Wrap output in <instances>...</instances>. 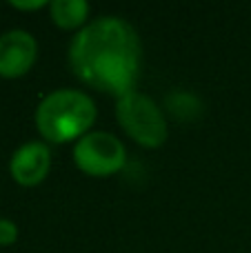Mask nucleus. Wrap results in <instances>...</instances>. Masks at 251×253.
<instances>
[{"label":"nucleus","mask_w":251,"mask_h":253,"mask_svg":"<svg viewBox=\"0 0 251 253\" xmlns=\"http://www.w3.org/2000/svg\"><path fill=\"white\" fill-rule=\"evenodd\" d=\"M116 120L120 129L142 149H158L167 142L169 126L154 98L131 91L116 100Z\"/></svg>","instance_id":"3"},{"label":"nucleus","mask_w":251,"mask_h":253,"mask_svg":"<svg viewBox=\"0 0 251 253\" xmlns=\"http://www.w3.org/2000/svg\"><path fill=\"white\" fill-rule=\"evenodd\" d=\"M51 171V149L47 142H25L13 151L9 173L20 187H38Z\"/></svg>","instance_id":"6"},{"label":"nucleus","mask_w":251,"mask_h":253,"mask_svg":"<svg viewBox=\"0 0 251 253\" xmlns=\"http://www.w3.org/2000/svg\"><path fill=\"white\" fill-rule=\"evenodd\" d=\"M74 162L89 178H109L125 169L127 149L109 131H89L74 144Z\"/></svg>","instance_id":"4"},{"label":"nucleus","mask_w":251,"mask_h":253,"mask_svg":"<svg viewBox=\"0 0 251 253\" xmlns=\"http://www.w3.org/2000/svg\"><path fill=\"white\" fill-rule=\"evenodd\" d=\"M38 60V42L25 29H11L0 36V78L16 80L31 71Z\"/></svg>","instance_id":"5"},{"label":"nucleus","mask_w":251,"mask_h":253,"mask_svg":"<svg viewBox=\"0 0 251 253\" xmlns=\"http://www.w3.org/2000/svg\"><path fill=\"white\" fill-rule=\"evenodd\" d=\"M18 240V224L9 218H0V247H11Z\"/></svg>","instance_id":"8"},{"label":"nucleus","mask_w":251,"mask_h":253,"mask_svg":"<svg viewBox=\"0 0 251 253\" xmlns=\"http://www.w3.org/2000/svg\"><path fill=\"white\" fill-rule=\"evenodd\" d=\"M142 44L136 29L118 16L91 20L69 44V67L83 84L116 100L136 91Z\"/></svg>","instance_id":"1"},{"label":"nucleus","mask_w":251,"mask_h":253,"mask_svg":"<svg viewBox=\"0 0 251 253\" xmlns=\"http://www.w3.org/2000/svg\"><path fill=\"white\" fill-rule=\"evenodd\" d=\"M11 4L13 9H18V11H38V9H44V7H49V2L47 0H29V2H20V0H11Z\"/></svg>","instance_id":"9"},{"label":"nucleus","mask_w":251,"mask_h":253,"mask_svg":"<svg viewBox=\"0 0 251 253\" xmlns=\"http://www.w3.org/2000/svg\"><path fill=\"white\" fill-rule=\"evenodd\" d=\"M36 129L44 142H78L98 118L96 102L78 89H56L36 107Z\"/></svg>","instance_id":"2"},{"label":"nucleus","mask_w":251,"mask_h":253,"mask_svg":"<svg viewBox=\"0 0 251 253\" xmlns=\"http://www.w3.org/2000/svg\"><path fill=\"white\" fill-rule=\"evenodd\" d=\"M47 9L51 22L62 31H80L89 25V4L84 0H53Z\"/></svg>","instance_id":"7"}]
</instances>
